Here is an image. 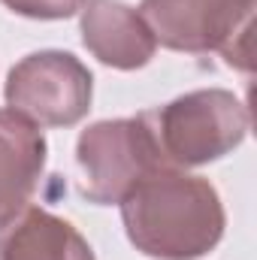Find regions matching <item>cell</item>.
Returning a JSON list of instances; mask_svg holds the SVG:
<instances>
[{"label":"cell","mask_w":257,"mask_h":260,"mask_svg":"<svg viewBox=\"0 0 257 260\" xmlns=\"http://www.w3.org/2000/svg\"><path fill=\"white\" fill-rule=\"evenodd\" d=\"M6 9H12L15 15L24 18H40V21H58L70 18L82 9L85 0H0Z\"/></svg>","instance_id":"9"},{"label":"cell","mask_w":257,"mask_h":260,"mask_svg":"<svg viewBox=\"0 0 257 260\" xmlns=\"http://www.w3.org/2000/svg\"><path fill=\"white\" fill-rule=\"evenodd\" d=\"M76 164L82 170L79 191L97 206H118L139 182L173 167L157 145L148 112L85 127L76 142Z\"/></svg>","instance_id":"2"},{"label":"cell","mask_w":257,"mask_h":260,"mask_svg":"<svg viewBox=\"0 0 257 260\" xmlns=\"http://www.w3.org/2000/svg\"><path fill=\"white\" fill-rule=\"evenodd\" d=\"M164 157L176 167H203L242 145L251 115L248 106L224 88H200L148 112Z\"/></svg>","instance_id":"3"},{"label":"cell","mask_w":257,"mask_h":260,"mask_svg":"<svg viewBox=\"0 0 257 260\" xmlns=\"http://www.w3.org/2000/svg\"><path fill=\"white\" fill-rule=\"evenodd\" d=\"M46 136L12 109H0V230L34 200L46 170Z\"/></svg>","instance_id":"7"},{"label":"cell","mask_w":257,"mask_h":260,"mask_svg":"<svg viewBox=\"0 0 257 260\" xmlns=\"http://www.w3.org/2000/svg\"><path fill=\"white\" fill-rule=\"evenodd\" d=\"M130 245L154 260H200L224 236L227 215L209 179L167 167L121 203Z\"/></svg>","instance_id":"1"},{"label":"cell","mask_w":257,"mask_h":260,"mask_svg":"<svg viewBox=\"0 0 257 260\" xmlns=\"http://www.w3.org/2000/svg\"><path fill=\"white\" fill-rule=\"evenodd\" d=\"M0 260H94V251L70 221L27 206L3 227Z\"/></svg>","instance_id":"8"},{"label":"cell","mask_w":257,"mask_h":260,"mask_svg":"<svg viewBox=\"0 0 257 260\" xmlns=\"http://www.w3.org/2000/svg\"><path fill=\"white\" fill-rule=\"evenodd\" d=\"M3 94L6 106L37 127H73L91 109L94 76L76 55L46 49L9 70Z\"/></svg>","instance_id":"5"},{"label":"cell","mask_w":257,"mask_h":260,"mask_svg":"<svg viewBox=\"0 0 257 260\" xmlns=\"http://www.w3.org/2000/svg\"><path fill=\"white\" fill-rule=\"evenodd\" d=\"M257 0H142L139 15L154 43L209 55L221 52L236 70H251V27Z\"/></svg>","instance_id":"4"},{"label":"cell","mask_w":257,"mask_h":260,"mask_svg":"<svg viewBox=\"0 0 257 260\" xmlns=\"http://www.w3.org/2000/svg\"><path fill=\"white\" fill-rule=\"evenodd\" d=\"M82 43L112 70H139L154 58V34L136 9L121 0H85L82 3Z\"/></svg>","instance_id":"6"}]
</instances>
